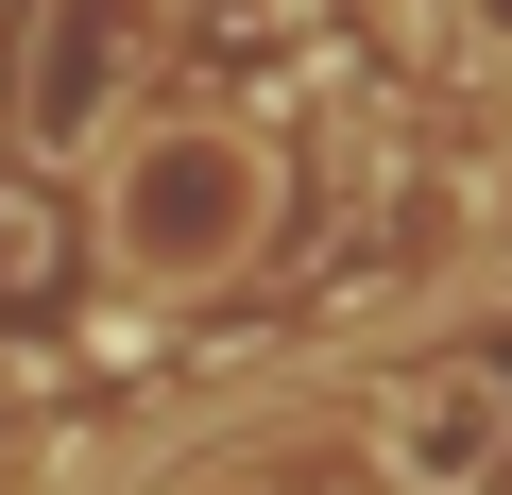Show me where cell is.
I'll use <instances>...</instances> for the list:
<instances>
[{
  "mask_svg": "<svg viewBox=\"0 0 512 495\" xmlns=\"http://www.w3.org/2000/svg\"><path fill=\"white\" fill-rule=\"evenodd\" d=\"M256 239H274V154H256V120L222 103H154L103 137V274L137 308H188L205 274H239Z\"/></svg>",
  "mask_w": 512,
  "mask_h": 495,
  "instance_id": "cell-1",
  "label": "cell"
},
{
  "mask_svg": "<svg viewBox=\"0 0 512 495\" xmlns=\"http://www.w3.org/2000/svg\"><path fill=\"white\" fill-rule=\"evenodd\" d=\"M137 86V0H52L35 18V69H18V120L35 137H103Z\"/></svg>",
  "mask_w": 512,
  "mask_h": 495,
  "instance_id": "cell-2",
  "label": "cell"
},
{
  "mask_svg": "<svg viewBox=\"0 0 512 495\" xmlns=\"http://www.w3.org/2000/svg\"><path fill=\"white\" fill-rule=\"evenodd\" d=\"M376 444L427 478V495H495V444H512V393L495 376H410L393 410H376Z\"/></svg>",
  "mask_w": 512,
  "mask_h": 495,
  "instance_id": "cell-3",
  "label": "cell"
},
{
  "mask_svg": "<svg viewBox=\"0 0 512 495\" xmlns=\"http://www.w3.org/2000/svg\"><path fill=\"white\" fill-rule=\"evenodd\" d=\"M444 18H461V35L495 52V69H512V0H444Z\"/></svg>",
  "mask_w": 512,
  "mask_h": 495,
  "instance_id": "cell-4",
  "label": "cell"
}]
</instances>
